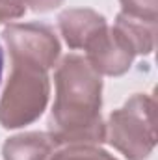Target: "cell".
I'll return each instance as SVG.
<instances>
[{
  "label": "cell",
  "instance_id": "277c9868",
  "mask_svg": "<svg viewBox=\"0 0 158 160\" xmlns=\"http://www.w3.org/2000/svg\"><path fill=\"white\" fill-rule=\"evenodd\" d=\"M6 160H45L48 155V142L41 134L13 138L6 143Z\"/></svg>",
  "mask_w": 158,
  "mask_h": 160
},
{
  "label": "cell",
  "instance_id": "3957f363",
  "mask_svg": "<svg viewBox=\"0 0 158 160\" xmlns=\"http://www.w3.org/2000/svg\"><path fill=\"white\" fill-rule=\"evenodd\" d=\"M62 30L71 47L84 45L89 36H93L99 28L104 26L102 17H97L91 11H67L62 15Z\"/></svg>",
  "mask_w": 158,
  "mask_h": 160
},
{
  "label": "cell",
  "instance_id": "6da1fadb",
  "mask_svg": "<svg viewBox=\"0 0 158 160\" xmlns=\"http://www.w3.org/2000/svg\"><path fill=\"white\" fill-rule=\"evenodd\" d=\"M101 80L84 63L82 58H65L58 71V101L52 110V138L69 140H101L102 128L97 119L101 104Z\"/></svg>",
  "mask_w": 158,
  "mask_h": 160
},
{
  "label": "cell",
  "instance_id": "52a82bcc",
  "mask_svg": "<svg viewBox=\"0 0 158 160\" xmlns=\"http://www.w3.org/2000/svg\"><path fill=\"white\" fill-rule=\"evenodd\" d=\"M2 65H4V58H2V48H0V75H2Z\"/></svg>",
  "mask_w": 158,
  "mask_h": 160
},
{
  "label": "cell",
  "instance_id": "5b68a950",
  "mask_svg": "<svg viewBox=\"0 0 158 160\" xmlns=\"http://www.w3.org/2000/svg\"><path fill=\"white\" fill-rule=\"evenodd\" d=\"M54 160H112L106 157L102 151H93V149H71L60 153Z\"/></svg>",
  "mask_w": 158,
  "mask_h": 160
},
{
  "label": "cell",
  "instance_id": "8992f818",
  "mask_svg": "<svg viewBox=\"0 0 158 160\" xmlns=\"http://www.w3.org/2000/svg\"><path fill=\"white\" fill-rule=\"evenodd\" d=\"M22 13L21 0H0V21L7 17H17Z\"/></svg>",
  "mask_w": 158,
  "mask_h": 160
},
{
  "label": "cell",
  "instance_id": "7a4b0ae2",
  "mask_svg": "<svg viewBox=\"0 0 158 160\" xmlns=\"http://www.w3.org/2000/svg\"><path fill=\"white\" fill-rule=\"evenodd\" d=\"M15 69L9 80L2 104L0 121L4 127H19L41 114L47 101L45 65L26 58H13Z\"/></svg>",
  "mask_w": 158,
  "mask_h": 160
}]
</instances>
